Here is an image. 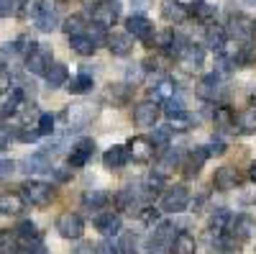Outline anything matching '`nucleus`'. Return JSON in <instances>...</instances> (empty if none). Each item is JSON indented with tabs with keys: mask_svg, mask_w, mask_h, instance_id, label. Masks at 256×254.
Returning a JSON list of instances; mask_svg holds the SVG:
<instances>
[{
	"mask_svg": "<svg viewBox=\"0 0 256 254\" xmlns=\"http://www.w3.org/2000/svg\"><path fill=\"white\" fill-rule=\"evenodd\" d=\"M154 95H156L159 100H169V98H174V85H172V80H162V82L156 85Z\"/></svg>",
	"mask_w": 256,
	"mask_h": 254,
	"instance_id": "obj_41",
	"label": "nucleus"
},
{
	"mask_svg": "<svg viewBox=\"0 0 256 254\" xmlns=\"http://www.w3.org/2000/svg\"><path fill=\"white\" fill-rule=\"evenodd\" d=\"M18 11V0H0V18H8Z\"/></svg>",
	"mask_w": 256,
	"mask_h": 254,
	"instance_id": "obj_45",
	"label": "nucleus"
},
{
	"mask_svg": "<svg viewBox=\"0 0 256 254\" xmlns=\"http://www.w3.org/2000/svg\"><path fill=\"white\" fill-rule=\"evenodd\" d=\"M13 162H0V172H13Z\"/></svg>",
	"mask_w": 256,
	"mask_h": 254,
	"instance_id": "obj_52",
	"label": "nucleus"
},
{
	"mask_svg": "<svg viewBox=\"0 0 256 254\" xmlns=\"http://www.w3.org/2000/svg\"><path fill=\"white\" fill-rule=\"evenodd\" d=\"M46 85L52 90H56V88H64V85L70 82V70H67V65H62V62H54V65L46 70Z\"/></svg>",
	"mask_w": 256,
	"mask_h": 254,
	"instance_id": "obj_23",
	"label": "nucleus"
},
{
	"mask_svg": "<svg viewBox=\"0 0 256 254\" xmlns=\"http://www.w3.org/2000/svg\"><path fill=\"white\" fill-rule=\"evenodd\" d=\"M92 77L90 75H77V77H72V82H67V90L72 93V95H84V93H92Z\"/></svg>",
	"mask_w": 256,
	"mask_h": 254,
	"instance_id": "obj_34",
	"label": "nucleus"
},
{
	"mask_svg": "<svg viewBox=\"0 0 256 254\" xmlns=\"http://www.w3.org/2000/svg\"><path fill=\"white\" fill-rule=\"evenodd\" d=\"M34 26H36L41 34H52V31H56V29H59V16H56V11L46 3L44 11H41V13L34 18Z\"/></svg>",
	"mask_w": 256,
	"mask_h": 254,
	"instance_id": "obj_20",
	"label": "nucleus"
},
{
	"mask_svg": "<svg viewBox=\"0 0 256 254\" xmlns=\"http://www.w3.org/2000/svg\"><path fill=\"white\" fill-rule=\"evenodd\" d=\"M233 126H238L241 134H256V108H246L233 118Z\"/></svg>",
	"mask_w": 256,
	"mask_h": 254,
	"instance_id": "obj_31",
	"label": "nucleus"
},
{
	"mask_svg": "<svg viewBox=\"0 0 256 254\" xmlns=\"http://www.w3.org/2000/svg\"><path fill=\"white\" fill-rule=\"evenodd\" d=\"M205 162H208L205 146H195L192 152H187V157H184V162H182V172H184V177H198Z\"/></svg>",
	"mask_w": 256,
	"mask_h": 254,
	"instance_id": "obj_14",
	"label": "nucleus"
},
{
	"mask_svg": "<svg viewBox=\"0 0 256 254\" xmlns=\"http://www.w3.org/2000/svg\"><path fill=\"white\" fill-rule=\"evenodd\" d=\"M16 239H18V244H34V241H41V234H38V226L34 223V221H20L18 226H16Z\"/></svg>",
	"mask_w": 256,
	"mask_h": 254,
	"instance_id": "obj_27",
	"label": "nucleus"
},
{
	"mask_svg": "<svg viewBox=\"0 0 256 254\" xmlns=\"http://www.w3.org/2000/svg\"><path fill=\"white\" fill-rule=\"evenodd\" d=\"M46 0H18V16L20 18H36L41 11H44Z\"/></svg>",
	"mask_w": 256,
	"mask_h": 254,
	"instance_id": "obj_33",
	"label": "nucleus"
},
{
	"mask_svg": "<svg viewBox=\"0 0 256 254\" xmlns=\"http://www.w3.org/2000/svg\"><path fill=\"white\" fill-rule=\"evenodd\" d=\"M174 239V226L172 223H159L156 231H154V239H152V254L162 251V249H169V244H172Z\"/></svg>",
	"mask_w": 256,
	"mask_h": 254,
	"instance_id": "obj_21",
	"label": "nucleus"
},
{
	"mask_svg": "<svg viewBox=\"0 0 256 254\" xmlns=\"http://www.w3.org/2000/svg\"><path fill=\"white\" fill-rule=\"evenodd\" d=\"M95 254H118L116 244H110L108 239H102L100 244H95Z\"/></svg>",
	"mask_w": 256,
	"mask_h": 254,
	"instance_id": "obj_48",
	"label": "nucleus"
},
{
	"mask_svg": "<svg viewBox=\"0 0 256 254\" xmlns=\"http://www.w3.org/2000/svg\"><path fill=\"white\" fill-rule=\"evenodd\" d=\"M20 198H24L26 203H31V205L44 208L54 200V185L41 182V180H26L24 185H20Z\"/></svg>",
	"mask_w": 256,
	"mask_h": 254,
	"instance_id": "obj_1",
	"label": "nucleus"
},
{
	"mask_svg": "<svg viewBox=\"0 0 256 254\" xmlns=\"http://www.w3.org/2000/svg\"><path fill=\"white\" fill-rule=\"evenodd\" d=\"M254 62H256V44H241L238 65H254Z\"/></svg>",
	"mask_w": 256,
	"mask_h": 254,
	"instance_id": "obj_40",
	"label": "nucleus"
},
{
	"mask_svg": "<svg viewBox=\"0 0 256 254\" xmlns=\"http://www.w3.org/2000/svg\"><path fill=\"white\" fill-rule=\"evenodd\" d=\"M20 169H24V172H28V175H34V172H46V169H52L49 154H44V152H36V154L26 157L24 162H20Z\"/></svg>",
	"mask_w": 256,
	"mask_h": 254,
	"instance_id": "obj_25",
	"label": "nucleus"
},
{
	"mask_svg": "<svg viewBox=\"0 0 256 254\" xmlns=\"http://www.w3.org/2000/svg\"><path fill=\"white\" fill-rule=\"evenodd\" d=\"M98 113V105L92 103H72L70 108H67V123H70V129H84Z\"/></svg>",
	"mask_w": 256,
	"mask_h": 254,
	"instance_id": "obj_6",
	"label": "nucleus"
},
{
	"mask_svg": "<svg viewBox=\"0 0 256 254\" xmlns=\"http://www.w3.org/2000/svg\"><path fill=\"white\" fill-rule=\"evenodd\" d=\"M105 44H108L110 54H116V57H128L134 52V39L128 34H120V31H113L105 36Z\"/></svg>",
	"mask_w": 256,
	"mask_h": 254,
	"instance_id": "obj_15",
	"label": "nucleus"
},
{
	"mask_svg": "<svg viewBox=\"0 0 256 254\" xmlns=\"http://www.w3.org/2000/svg\"><path fill=\"white\" fill-rule=\"evenodd\" d=\"M169 134H172L169 129H154V136L148 141H152L154 146H164V149H166V146H169Z\"/></svg>",
	"mask_w": 256,
	"mask_h": 254,
	"instance_id": "obj_43",
	"label": "nucleus"
},
{
	"mask_svg": "<svg viewBox=\"0 0 256 254\" xmlns=\"http://www.w3.org/2000/svg\"><path fill=\"white\" fill-rule=\"evenodd\" d=\"M254 228H256V223H254V218L251 216H236L233 218L230 216V221H228V228H226V234L236 241V244H241V241H246L251 234H254Z\"/></svg>",
	"mask_w": 256,
	"mask_h": 254,
	"instance_id": "obj_10",
	"label": "nucleus"
},
{
	"mask_svg": "<svg viewBox=\"0 0 256 254\" xmlns=\"http://www.w3.org/2000/svg\"><path fill=\"white\" fill-rule=\"evenodd\" d=\"M226 34L233 36L236 41H248L251 39V18H246L244 13H230Z\"/></svg>",
	"mask_w": 256,
	"mask_h": 254,
	"instance_id": "obj_12",
	"label": "nucleus"
},
{
	"mask_svg": "<svg viewBox=\"0 0 256 254\" xmlns=\"http://www.w3.org/2000/svg\"><path fill=\"white\" fill-rule=\"evenodd\" d=\"M169 254H195V239L187 231H177L172 244H169Z\"/></svg>",
	"mask_w": 256,
	"mask_h": 254,
	"instance_id": "obj_28",
	"label": "nucleus"
},
{
	"mask_svg": "<svg viewBox=\"0 0 256 254\" xmlns=\"http://www.w3.org/2000/svg\"><path fill=\"white\" fill-rule=\"evenodd\" d=\"M72 254H95V246H92L90 241H82V244H80V246H77Z\"/></svg>",
	"mask_w": 256,
	"mask_h": 254,
	"instance_id": "obj_51",
	"label": "nucleus"
},
{
	"mask_svg": "<svg viewBox=\"0 0 256 254\" xmlns=\"http://www.w3.org/2000/svg\"><path fill=\"white\" fill-rule=\"evenodd\" d=\"M233 118H236V116H233L230 108H226V105H218V108H216V123L220 126V129H228V126H233Z\"/></svg>",
	"mask_w": 256,
	"mask_h": 254,
	"instance_id": "obj_39",
	"label": "nucleus"
},
{
	"mask_svg": "<svg viewBox=\"0 0 256 254\" xmlns=\"http://www.w3.org/2000/svg\"><path fill=\"white\" fill-rule=\"evenodd\" d=\"M169 118V123H172V126H169V131H184V129H190V126L192 123H195V118H192L187 111H180V113H174V116H166Z\"/></svg>",
	"mask_w": 256,
	"mask_h": 254,
	"instance_id": "obj_37",
	"label": "nucleus"
},
{
	"mask_svg": "<svg viewBox=\"0 0 256 254\" xmlns=\"http://www.w3.org/2000/svg\"><path fill=\"white\" fill-rule=\"evenodd\" d=\"M64 31H67L70 36L82 34V18H80V16H70L67 21H64Z\"/></svg>",
	"mask_w": 256,
	"mask_h": 254,
	"instance_id": "obj_44",
	"label": "nucleus"
},
{
	"mask_svg": "<svg viewBox=\"0 0 256 254\" xmlns=\"http://www.w3.org/2000/svg\"><path fill=\"white\" fill-rule=\"evenodd\" d=\"M226 152V144L223 141H210L208 146H205V154L208 157H218V154H223Z\"/></svg>",
	"mask_w": 256,
	"mask_h": 254,
	"instance_id": "obj_47",
	"label": "nucleus"
},
{
	"mask_svg": "<svg viewBox=\"0 0 256 254\" xmlns=\"http://www.w3.org/2000/svg\"><path fill=\"white\" fill-rule=\"evenodd\" d=\"M251 39H256V21H251Z\"/></svg>",
	"mask_w": 256,
	"mask_h": 254,
	"instance_id": "obj_54",
	"label": "nucleus"
},
{
	"mask_svg": "<svg viewBox=\"0 0 256 254\" xmlns=\"http://www.w3.org/2000/svg\"><path fill=\"white\" fill-rule=\"evenodd\" d=\"M182 162V157H180V152L177 149H164V154L159 157V162H156V177H166L169 172H172V169L177 167Z\"/></svg>",
	"mask_w": 256,
	"mask_h": 254,
	"instance_id": "obj_26",
	"label": "nucleus"
},
{
	"mask_svg": "<svg viewBox=\"0 0 256 254\" xmlns=\"http://www.w3.org/2000/svg\"><path fill=\"white\" fill-rule=\"evenodd\" d=\"M95 226H98V231L108 239V236H118L120 234V216L118 213H113V210H108V213H100L98 218H95Z\"/></svg>",
	"mask_w": 256,
	"mask_h": 254,
	"instance_id": "obj_19",
	"label": "nucleus"
},
{
	"mask_svg": "<svg viewBox=\"0 0 256 254\" xmlns=\"http://www.w3.org/2000/svg\"><path fill=\"white\" fill-rule=\"evenodd\" d=\"M218 93H220V75H216V72L205 75V77L200 80V85H198V95H200L202 100H216Z\"/></svg>",
	"mask_w": 256,
	"mask_h": 254,
	"instance_id": "obj_22",
	"label": "nucleus"
},
{
	"mask_svg": "<svg viewBox=\"0 0 256 254\" xmlns=\"http://www.w3.org/2000/svg\"><path fill=\"white\" fill-rule=\"evenodd\" d=\"M246 3H251V6H256V0H246Z\"/></svg>",
	"mask_w": 256,
	"mask_h": 254,
	"instance_id": "obj_56",
	"label": "nucleus"
},
{
	"mask_svg": "<svg viewBox=\"0 0 256 254\" xmlns=\"http://www.w3.org/2000/svg\"><path fill=\"white\" fill-rule=\"evenodd\" d=\"M36 134H38V136H52V134H54V116H52V113H41V116H38Z\"/></svg>",
	"mask_w": 256,
	"mask_h": 254,
	"instance_id": "obj_38",
	"label": "nucleus"
},
{
	"mask_svg": "<svg viewBox=\"0 0 256 254\" xmlns=\"http://www.w3.org/2000/svg\"><path fill=\"white\" fill-rule=\"evenodd\" d=\"M241 182V175L236 172V167H218L216 169V175H212V185H216L218 190H233V187H238Z\"/></svg>",
	"mask_w": 256,
	"mask_h": 254,
	"instance_id": "obj_18",
	"label": "nucleus"
},
{
	"mask_svg": "<svg viewBox=\"0 0 256 254\" xmlns=\"http://www.w3.org/2000/svg\"><path fill=\"white\" fill-rule=\"evenodd\" d=\"M56 231H59V236L64 239H82L84 234V221L80 213H72V210H67V213H62L56 218Z\"/></svg>",
	"mask_w": 256,
	"mask_h": 254,
	"instance_id": "obj_7",
	"label": "nucleus"
},
{
	"mask_svg": "<svg viewBox=\"0 0 256 254\" xmlns=\"http://www.w3.org/2000/svg\"><path fill=\"white\" fill-rule=\"evenodd\" d=\"M205 36H208V44H210L212 49H216V52H218V49L226 44V41H228L226 29H220V26H212V24L208 26V34H205Z\"/></svg>",
	"mask_w": 256,
	"mask_h": 254,
	"instance_id": "obj_36",
	"label": "nucleus"
},
{
	"mask_svg": "<svg viewBox=\"0 0 256 254\" xmlns=\"http://www.w3.org/2000/svg\"><path fill=\"white\" fill-rule=\"evenodd\" d=\"M108 200H110V195L105 193V190H88V193L82 195V205L90 208V210L105 208V205H108Z\"/></svg>",
	"mask_w": 256,
	"mask_h": 254,
	"instance_id": "obj_32",
	"label": "nucleus"
},
{
	"mask_svg": "<svg viewBox=\"0 0 256 254\" xmlns=\"http://www.w3.org/2000/svg\"><path fill=\"white\" fill-rule=\"evenodd\" d=\"M126 162H128V154H126V146H120V144L110 146V149L102 154V164L108 169H120Z\"/></svg>",
	"mask_w": 256,
	"mask_h": 254,
	"instance_id": "obj_29",
	"label": "nucleus"
},
{
	"mask_svg": "<svg viewBox=\"0 0 256 254\" xmlns=\"http://www.w3.org/2000/svg\"><path fill=\"white\" fill-rule=\"evenodd\" d=\"M141 218H144L146 223H156V221H159V210H156V208H144V210H141Z\"/></svg>",
	"mask_w": 256,
	"mask_h": 254,
	"instance_id": "obj_49",
	"label": "nucleus"
},
{
	"mask_svg": "<svg viewBox=\"0 0 256 254\" xmlns=\"http://www.w3.org/2000/svg\"><path fill=\"white\" fill-rule=\"evenodd\" d=\"M202 57H205L202 47L190 44V41H187V47L182 49V54H180L177 59H180V65H182L187 72H195V70H200V67H202Z\"/></svg>",
	"mask_w": 256,
	"mask_h": 254,
	"instance_id": "obj_16",
	"label": "nucleus"
},
{
	"mask_svg": "<svg viewBox=\"0 0 256 254\" xmlns=\"http://www.w3.org/2000/svg\"><path fill=\"white\" fill-rule=\"evenodd\" d=\"M162 116V108L156 100H144L134 108V123L136 126H144V129H154L156 121Z\"/></svg>",
	"mask_w": 256,
	"mask_h": 254,
	"instance_id": "obj_8",
	"label": "nucleus"
},
{
	"mask_svg": "<svg viewBox=\"0 0 256 254\" xmlns=\"http://www.w3.org/2000/svg\"><path fill=\"white\" fill-rule=\"evenodd\" d=\"M118 18H120V3L118 0H100L92 8V21L100 29H110L113 24H118Z\"/></svg>",
	"mask_w": 256,
	"mask_h": 254,
	"instance_id": "obj_3",
	"label": "nucleus"
},
{
	"mask_svg": "<svg viewBox=\"0 0 256 254\" xmlns=\"http://www.w3.org/2000/svg\"><path fill=\"white\" fill-rule=\"evenodd\" d=\"M192 16H198L200 21L210 24L212 16H216V3H208V0H192Z\"/></svg>",
	"mask_w": 256,
	"mask_h": 254,
	"instance_id": "obj_35",
	"label": "nucleus"
},
{
	"mask_svg": "<svg viewBox=\"0 0 256 254\" xmlns=\"http://www.w3.org/2000/svg\"><path fill=\"white\" fill-rule=\"evenodd\" d=\"M190 16V8L182 0H162V18L169 24H184Z\"/></svg>",
	"mask_w": 256,
	"mask_h": 254,
	"instance_id": "obj_13",
	"label": "nucleus"
},
{
	"mask_svg": "<svg viewBox=\"0 0 256 254\" xmlns=\"http://www.w3.org/2000/svg\"><path fill=\"white\" fill-rule=\"evenodd\" d=\"M190 205V190L184 185H174L169 187L162 195V210L164 213H182V210Z\"/></svg>",
	"mask_w": 256,
	"mask_h": 254,
	"instance_id": "obj_4",
	"label": "nucleus"
},
{
	"mask_svg": "<svg viewBox=\"0 0 256 254\" xmlns=\"http://www.w3.org/2000/svg\"><path fill=\"white\" fill-rule=\"evenodd\" d=\"M70 49L80 57H92L98 52V44L88 34H74V36H70Z\"/></svg>",
	"mask_w": 256,
	"mask_h": 254,
	"instance_id": "obj_24",
	"label": "nucleus"
},
{
	"mask_svg": "<svg viewBox=\"0 0 256 254\" xmlns=\"http://www.w3.org/2000/svg\"><path fill=\"white\" fill-rule=\"evenodd\" d=\"M16 139H18V141L31 144V141H36V139H38V134H36V129H34V131H26V129H24V131H16Z\"/></svg>",
	"mask_w": 256,
	"mask_h": 254,
	"instance_id": "obj_50",
	"label": "nucleus"
},
{
	"mask_svg": "<svg viewBox=\"0 0 256 254\" xmlns=\"http://www.w3.org/2000/svg\"><path fill=\"white\" fill-rule=\"evenodd\" d=\"M18 59H24V54H20L16 41H8V44L0 47V70H10Z\"/></svg>",
	"mask_w": 256,
	"mask_h": 254,
	"instance_id": "obj_30",
	"label": "nucleus"
},
{
	"mask_svg": "<svg viewBox=\"0 0 256 254\" xmlns=\"http://www.w3.org/2000/svg\"><path fill=\"white\" fill-rule=\"evenodd\" d=\"M126 34L131 39H138V41H144V44H148V41L154 39V24L146 16L134 13V16L126 18Z\"/></svg>",
	"mask_w": 256,
	"mask_h": 254,
	"instance_id": "obj_5",
	"label": "nucleus"
},
{
	"mask_svg": "<svg viewBox=\"0 0 256 254\" xmlns=\"http://www.w3.org/2000/svg\"><path fill=\"white\" fill-rule=\"evenodd\" d=\"M126 154H128V159H134L138 164H146V162H152V157H154V144L148 141L146 136H134L131 141L126 144Z\"/></svg>",
	"mask_w": 256,
	"mask_h": 254,
	"instance_id": "obj_9",
	"label": "nucleus"
},
{
	"mask_svg": "<svg viewBox=\"0 0 256 254\" xmlns=\"http://www.w3.org/2000/svg\"><path fill=\"white\" fill-rule=\"evenodd\" d=\"M10 254H46V249H44V244H41V241H34V244H20V246H16Z\"/></svg>",
	"mask_w": 256,
	"mask_h": 254,
	"instance_id": "obj_42",
	"label": "nucleus"
},
{
	"mask_svg": "<svg viewBox=\"0 0 256 254\" xmlns=\"http://www.w3.org/2000/svg\"><path fill=\"white\" fill-rule=\"evenodd\" d=\"M248 177H251V182H256V162H251V167H248Z\"/></svg>",
	"mask_w": 256,
	"mask_h": 254,
	"instance_id": "obj_53",
	"label": "nucleus"
},
{
	"mask_svg": "<svg viewBox=\"0 0 256 254\" xmlns=\"http://www.w3.org/2000/svg\"><path fill=\"white\" fill-rule=\"evenodd\" d=\"M13 139H16V131L6 129V126H0V149H8Z\"/></svg>",
	"mask_w": 256,
	"mask_h": 254,
	"instance_id": "obj_46",
	"label": "nucleus"
},
{
	"mask_svg": "<svg viewBox=\"0 0 256 254\" xmlns=\"http://www.w3.org/2000/svg\"><path fill=\"white\" fill-rule=\"evenodd\" d=\"M24 208H26V200L20 198V193H10V190L0 193V213L3 216H20Z\"/></svg>",
	"mask_w": 256,
	"mask_h": 254,
	"instance_id": "obj_17",
	"label": "nucleus"
},
{
	"mask_svg": "<svg viewBox=\"0 0 256 254\" xmlns=\"http://www.w3.org/2000/svg\"><path fill=\"white\" fill-rule=\"evenodd\" d=\"M26 70L31 75H46V70L54 65V52L52 47H44V44H36L28 54H26Z\"/></svg>",
	"mask_w": 256,
	"mask_h": 254,
	"instance_id": "obj_2",
	"label": "nucleus"
},
{
	"mask_svg": "<svg viewBox=\"0 0 256 254\" xmlns=\"http://www.w3.org/2000/svg\"><path fill=\"white\" fill-rule=\"evenodd\" d=\"M134 3H136L138 8H144V6H148V0H134Z\"/></svg>",
	"mask_w": 256,
	"mask_h": 254,
	"instance_id": "obj_55",
	"label": "nucleus"
},
{
	"mask_svg": "<svg viewBox=\"0 0 256 254\" xmlns=\"http://www.w3.org/2000/svg\"><path fill=\"white\" fill-rule=\"evenodd\" d=\"M92 154H95V141H92V139H80V141L72 146L70 157H67L70 169H80V167H84V164L90 162Z\"/></svg>",
	"mask_w": 256,
	"mask_h": 254,
	"instance_id": "obj_11",
	"label": "nucleus"
}]
</instances>
